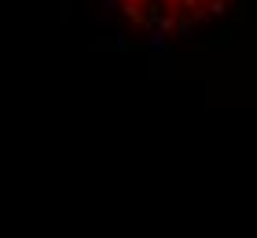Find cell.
<instances>
[{"mask_svg":"<svg viewBox=\"0 0 257 238\" xmlns=\"http://www.w3.org/2000/svg\"><path fill=\"white\" fill-rule=\"evenodd\" d=\"M99 4L147 37H191L228 19L242 0H99Z\"/></svg>","mask_w":257,"mask_h":238,"instance_id":"1","label":"cell"}]
</instances>
